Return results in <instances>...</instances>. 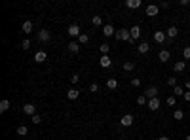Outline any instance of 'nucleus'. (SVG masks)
I'll return each mask as SVG.
<instances>
[{
	"mask_svg": "<svg viewBox=\"0 0 190 140\" xmlns=\"http://www.w3.org/2000/svg\"><path fill=\"white\" fill-rule=\"evenodd\" d=\"M116 40H122V42H131V32L127 30V28H120V30H116Z\"/></svg>",
	"mask_w": 190,
	"mask_h": 140,
	"instance_id": "obj_1",
	"label": "nucleus"
},
{
	"mask_svg": "<svg viewBox=\"0 0 190 140\" xmlns=\"http://www.w3.org/2000/svg\"><path fill=\"white\" fill-rule=\"evenodd\" d=\"M133 121H135V119H133V115H131V114H126V115H122L120 125H122V127H131Z\"/></svg>",
	"mask_w": 190,
	"mask_h": 140,
	"instance_id": "obj_2",
	"label": "nucleus"
},
{
	"mask_svg": "<svg viewBox=\"0 0 190 140\" xmlns=\"http://www.w3.org/2000/svg\"><path fill=\"white\" fill-rule=\"evenodd\" d=\"M165 40H167V34L164 30H156L154 32V42H156V44H164Z\"/></svg>",
	"mask_w": 190,
	"mask_h": 140,
	"instance_id": "obj_3",
	"label": "nucleus"
},
{
	"mask_svg": "<svg viewBox=\"0 0 190 140\" xmlns=\"http://www.w3.org/2000/svg\"><path fill=\"white\" fill-rule=\"evenodd\" d=\"M144 96H147L148 100H150V99H156V96H158V87H156V85H150V87L144 91Z\"/></svg>",
	"mask_w": 190,
	"mask_h": 140,
	"instance_id": "obj_4",
	"label": "nucleus"
},
{
	"mask_svg": "<svg viewBox=\"0 0 190 140\" xmlns=\"http://www.w3.org/2000/svg\"><path fill=\"white\" fill-rule=\"evenodd\" d=\"M160 106H162V102H160L158 96H156V99H150V100H148V110H152V112H156V110L160 108Z\"/></svg>",
	"mask_w": 190,
	"mask_h": 140,
	"instance_id": "obj_5",
	"label": "nucleus"
},
{
	"mask_svg": "<svg viewBox=\"0 0 190 140\" xmlns=\"http://www.w3.org/2000/svg\"><path fill=\"white\" fill-rule=\"evenodd\" d=\"M129 32H131V44H133V42L139 40V36H141V27H139V25H135L133 28H129Z\"/></svg>",
	"mask_w": 190,
	"mask_h": 140,
	"instance_id": "obj_6",
	"label": "nucleus"
},
{
	"mask_svg": "<svg viewBox=\"0 0 190 140\" xmlns=\"http://www.w3.org/2000/svg\"><path fill=\"white\" fill-rule=\"evenodd\" d=\"M67 32H69V36H72V38H78V36L82 34V32H80V27H78V25H71Z\"/></svg>",
	"mask_w": 190,
	"mask_h": 140,
	"instance_id": "obj_7",
	"label": "nucleus"
},
{
	"mask_svg": "<svg viewBox=\"0 0 190 140\" xmlns=\"http://www.w3.org/2000/svg\"><path fill=\"white\" fill-rule=\"evenodd\" d=\"M158 12H160V6H154V4H148V6H147V15H148V17L158 15Z\"/></svg>",
	"mask_w": 190,
	"mask_h": 140,
	"instance_id": "obj_8",
	"label": "nucleus"
},
{
	"mask_svg": "<svg viewBox=\"0 0 190 140\" xmlns=\"http://www.w3.org/2000/svg\"><path fill=\"white\" fill-rule=\"evenodd\" d=\"M50 38H51V34H50V30H46V28H42V30L38 32V40H40V42H50Z\"/></svg>",
	"mask_w": 190,
	"mask_h": 140,
	"instance_id": "obj_9",
	"label": "nucleus"
},
{
	"mask_svg": "<svg viewBox=\"0 0 190 140\" xmlns=\"http://www.w3.org/2000/svg\"><path fill=\"white\" fill-rule=\"evenodd\" d=\"M67 96H69V100H76L78 96H80V91H78L76 87H71L69 91H67Z\"/></svg>",
	"mask_w": 190,
	"mask_h": 140,
	"instance_id": "obj_10",
	"label": "nucleus"
},
{
	"mask_svg": "<svg viewBox=\"0 0 190 140\" xmlns=\"http://www.w3.org/2000/svg\"><path fill=\"white\" fill-rule=\"evenodd\" d=\"M23 112H25L27 115H36V106H34V104H25V106H23Z\"/></svg>",
	"mask_w": 190,
	"mask_h": 140,
	"instance_id": "obj_11",
	"label": "nucleus"
},
{
	"mask_svg": "<svg viewBox=\"0 0 190 140\" xmlns=\"http://www.w3.org/2000/svg\"><path fill=\"white\" fill-rule=\"evenodd\" d=\"M137 51L141 53V55H144V53H148V51H150V46H148V42H141V44L137 46Z\"/></svg>",
	"mask_w": 190,
	"mask_h": 140,
	"instance_id": "obj_12",
	"label": "nucleus"
},
{
	"mask_svg": "<svg viewBox=\"0 0 190 140\" xmlns=\"http://www.w3.org/2000/svg\"><path fill=\"white\" fill-rule=\"evenodd\" d=\"M99 64H101L103 68H108L110 64H112V59H110L108 55H101V61H99Z\"/></svg>",
	"mask_w": 190,
	"mask_h": 140,
	"instance_id": "obj_13",
	"label": "nucleus"
},
{
	"mask_svg": "<svg viewBox=\"0 0 190 140\" xmlns=\"http://www.w3.org/2000/svg\"><path fill=\"white\" fill-rule=\"evenodd\" d=\"M103 34H105V36H114L116 30H114L112 25H105V27H103Z\"/></svg>",
	"mask_w": 190,
	"mask_h": 140,
	"instance_id": "obj_14",
	"label": "nucleus"
},
{
	"mask_svg": "<svg viewBox=\"0 0 190 140\" xmlns=\"http://www.w3.org/2000/svg\"><path fill=\"white\" fill-rule=\"evenodd\" d=\"M165 34H167V38H177V34H179V28H177L175 25H171L169 28H167V32H165Z\"/></svg>",
	"mask_w": 190,
	"mask_h": 140,
	"instance_id": "obj_15",
	"label": "nucleus"
},
{
	"mask_svg": "<svg viewBox=\"0 0 190 140\" xmlns=\"http://www.w3.org/2000/svg\"><path fill=\"white\" fill-rule=\"evenodd\" d=\"M158 57H160L162 62H167V61H169V57H171V53H169V49H162Z\"/></svg>",
	"mask_w": 190,
	"mask_h": 140,
	"instance_id": "obj_16",
	"label": "nucleus"
},
{
	"mask_svg": "<svg viewBox=\"0 0 190 140\" xmlns=\"http://www.w3.org/2000/svg\"><path fill=\"white\" fill-rule=\"evenodd\" d=\"M184 68H186V62L184 61H177L175 62V66H173V70L179 74V72H184Z\"/></svg>",
	"mask_w": 190,
	"mask_h": 140,
	"instance_id": "obj_17",
	"label": "nucleus"
},
{
	"mask_svg": "<svg viewBox=\"0 0 190 140\" xmlns=\"http://www.w3.org/2000/svg\"><path fill=\"white\" fill-rule=\"evenodd\" d=\"M21 30H23L25 34H30V32H32V21H25L23 27H21Z\"/></svg>",
	"mask_w": 190,
	"mask_h": 140,
	"instance_id": "obj_18",
	"label": "nucleus"
},
{
	"mask_svg": "<svg viewBox=\"0 0 190 140\" xmlns=\"http://www.w3.org/2000/svg\"><path fill=\"white\" fill-rule=\"evenodd\" d=\"M126 6H127L129 9H137V8L141 6V0H127V2H126Z\"/></svg>",
	"mask_w": 190,
	"mask_h": 140,
	"instance_id": "obj_19",
	"label": "nucleus"
},
{
	"mask_svg": "<svg viewBox=\"0 0 190 140\" xmlns=\"http://www.w3.org/2000/svg\"><path fill=\"white\" fill-rule=\"evenodd\" d=\"M69 51H71V53H78V51H80V44L72 40L71 44H69Z\"/></svg>",
	"mask_w": 190,
	"mask_h": 140,
	"instance_id": "obj_20",
	"label": "nucleus"
},
{
	"mask_svg": "<svg viewBox=\"0 0 190 140\" xmlns=\"http://www.w3.org/2000/svg\"><path fill=\"white\" fill-rule=\"evenodd\" d=\"M46 57H48L46 51H38L36 55H34V61H36V62H44V61H46Z\"/></svg>",
	"mask_w": 190,
	"mask_h": 140,
	"instance_id": "obj_21",
	"label": "nucleus"
},
{
	"mask_svg": "<svg viewBox=\"0 0 190 140\" xmlns=\"http://www.w3.org/2000/svg\"><path fill=\"white\" fill-rule=\"evenodd\" d=\"M173 93H175V96H184V89L181 87V85H175V87H173Z\"/></svg>",
	"mask_w": 190,
	"mask_h": 140,
	"instance_id": "obj_22",
	"label": "nucleus"
},
{
	"mask_svg": "<svg viewBox=\"0 0 190 140\" xmlns=\"http://www.w3.org/2000/svg\"><path fill=\"white\" fill-rule=\"evenodd\" d=\"M107 87H108V89H118V80L110 78V80L107 81Z\"/></svg>",
	"mask_w": 190,
	"mask_h": 140,
	"instance_id": "obj_23",
	"label": "nucleus"
},
{
	"mask_svg": "<svg viewBox=\"0 0 190 140\" xmlns=\"http://www.w3.org/2000/svg\"><path fill=\"white\" fill-rule=\"evenodd\" d=\"M91 23H93L95 27H101V25H103V17H101V15H93Z\"/></svg>",
	"mask_w": 190,
	"mask_h": 140,
	"instance_id": "obj_24",
	"label": "nucleus"
},
{
	"mask_svg": "<svg viewBox=\"0 0 190 140\" xmlns=\"http://www.w3.org/2000/svg\"><path fill=\"white\" fill-rule=\"evenodd\" d=\"M124 70H126V72H131V70H135V62H131V61L124 62Z\"/></svg>",
	"mask_w": 190,
	"mask_h": 140,
	"instance_id": "obj_25",
	"label": "nucleus"
},
{
	"mask_svg": "<svg viewBox=\"0 0 190 140\" xmlns=\"http://www.w3.org/2000/svg\"><path fill=\"white\" fill-rule=\"evenodd\" d=\"M17 134H21V136L29 134V129H27V125H21V127H17Z\"/></svg>",
	"mask_w": 190,
	"mask_h": 140,
	"instance_id": "obj_26",
	"label": "nucleus"
},
{
	"mask_svg": "<svg viewBox=\"0 0 190 140\" xmlns=\"http://www.w3.org/2000/svg\"><path fill=\"white\" fill-rule=\"evenodd\" d=\"M87 40H89V36H87V34H84V32H82V34L78 36V44H80V46H82V44H87Z\"/></svg>",
	"mask_w": 190,
	"mask_h": 140,
	"instance_id": "obj_27",
	"label": "nucleus"
},
{
	"mask_svg": "<svg viewBox=\"0 0 190 140\" xmlns=\"http://www.w3.org/2000/svg\"><path fill=\"white\" fill-rule=\"evenodd\" d=\"M173 117H175L177 121H181L183 117H184V112H183V110H175V112H173Z\"/></svg>",
	"mask_w": 190,
	"mask_h": 140,
	"instance_id": "obj_28",
	"label": "nucleus"
},
{
	"mask_svg": "<svg viewBox=\"0 0 190 140\" xmlns=\"http://www.w3.org/2000/svg\"><path fill=\"white\" fill-rule=\"evenodd\" d=\"M8 108H10V100H6V99H4L2 102H0V112H6Z\"/></svg>",
	"mask_w": 190,
	"mask_h": 140,
	"instance_id": "obj_29",
	"label": "nucleus"
},
{
	"mask_svg": "<svg viewBox=\"0 0 190 140\" xmlns=\"http://www.w3.org/2000/svg\"><path fill=\"white\" fill-rule=\"evenodd\" d=\"M137 104H139V106H144V104H147V96H144V95L137 96Z\"/></svg>",
	"mask_w": 190,
	"mask_h": 140,
	"instance_id": "obj_30",
	"label": "nucleus"
},
{
	"mask_svg": "<svg viewBox=\"0 0 190 140\" xmlns=\"http://www.w3.org/2000/svg\"><path fill=\"white\" fill-rule=\"evenodd\" d=\"M21 47H23V49H25V51H27V49H29V47H30V40H29V38H25V40H23V42H21Z\"/></svg>",
	"mask_w": 190,
	"mask_h": 140,
	"instance_id": "obj_31",
	"label": "nucleus"
},
{
	"mask_svg": "<svg viewBox=\"0 0 190 140\" xmlns=\"http://www.w3.org/2000/svg\"><path fill=\"white\" fill-rule=\"evenodd\" d=\"M78 81H80V76H78V74H72V76H71V83H72V85H76Z\"/></svg>",
	"mask_w": 190,
	"mask_h": 140,
	"instance_id": "obj_32",
	"label": "nucleus"
},
{
	"mask_svg": "<svg viewBox=\"0 0 190 140\" xmlns=\"http://www.w3.org/2000/svg\"><path fill=\"white\" fill-rule=\"evenodd\" d=\"M99 49H101V53H103V55H108V44L99 46Z\"/></svg>",
	"mask_w": 190,
	"mask_h": 140,
	"instance_id": "obj_33",
	"label": "nucleus"
},
{
	"mask_svg": "<svg viewBox=\"0 0 190 140\" xmlns=\"http://www.w3.org/2000/svg\"><path fill=\"white\" fill-rule=\"evenodd\" d=\"M165 102H167V106H175V104H177L175 96H167V100H165Z\"/></svg>",
	"mask_w": 190,
	"mask_h": 140,
	"instance_id": "obj_34",
	"label": "nucleus"
},
{
	"mask_svg": "<svg viewBox=\"0 0 190 140\" xmlns=\"http://www.w3.org/2000/svg\"><path fill=\"white\" fill-rule=\"evenodd\" d=\"M32 123H34V125H38V123H42V117L36 114V115H32Z\"/></svg>",
	"mask_w": 190,
	"mask_h": 140,
	"instance_id": "obj_35",
	"label": "nucleus"
},
{
	"mask_svg": "<svg viewBox=\"0 0 190 140\" xmlns=\"http://www.w3.org/2000/svg\"><path fill=\"white\" fill-rule=\"evenodd\" d=\"M167 83H169L171 87H175V85H177V78H175V76H171L169 80H167Z\"/></svg>",
	"mask_w": 190,
	"mask_h": 140,
	"instance_id": "obj_36",
	"label": "nucleus"
},
{
	"mask_svg": "<svg viewBox=\"0 0 190 140\" xmlns=\"http://www.w3.org/2000/svg\"><path fill=\"white\" fill-rule=\"evenodd\" d=\"M183 57H184V59H190V47H184V49H183Z\"/></svg>",
	"mask_w": 190,
	"mask_h": 140,
	"instance_id": "obj_37",
	"label": "nucleus"
},
{
	"mask_svg": "<svg viewBox=\"0 0 190 140\" xmlns=\"http://www.w3.org/2000/svg\"><path fill=\"white\" fill-rule=\"evenodd\" d=\"M131 85H133V87H139V85H141V80H139V78H133V80H131Z\"/></svg>",
	"mask_w": 190,
	"mask_h": 140,
	"instance_id": "obj_38",
	"label": "nucleus"
},
{
	"mask_svg": "<svg viewBox=\"0 0 190 140\" xmlns=\"http://www.w3.org/2000/svg\"><path fill=\"white\" fill-rule=\"evenodd\" d=\"M89 91H91V93H97V91H99V85H97V83H91V85H89Z\"/></svg>",
	"mask_w": 190,
	"mask_h": 140,
	"instance_id": "obj_39",
	"label": "nucleus"
},
{
	"mask_svg": "<svg viewBox=\"0 0 190 140\" xmlns=\"http://www.w3.org/2000/svg\"><path fill=\"white\" fill-rule=\"evenodd\" d=\"M184 100H186V102H190V91H186V93H184Z\"/></svg>",
	"mask_w": 190,
	"mask_h": 140,
	"instance_id": "obj_40",
	"label": "nucleus"
},
{
	"mask_svg": "<svg viewBox=\"0 0 190 140\" xmlns=\"http://www.w3.org/2000/svg\"><path fill=\"white\" fill-rule=\"evenodd\" d=\"M184 87H186V89H188V91H190V78H188V80H186V83H184Z\"/></svg>",
	"mask_w": 190,
	"mask_h": 140,
	"instance_id": "obj_41",
	"label": "nucleus"
},
{
	"mask_svg": "<svg viewBox=\"0 0 190 140\" xmlns=\"http://www.w3.org/2000/svg\"><path fill=\"white\" fill-rule=\"evenodd\" d=\"M158 140H171V138H169V136H160Z\"/></svg>",
	"mask_w": 190,
	"mask_h": 140,
	"instance_id": "obj_42",
	"label": "nucleus"
},
{
	"mask_svg": "<svg viewBox=\"0 0 190 140\" xmlns=\"http://www.w3.org/2000/svg\"><path fill=\"white\" fill-rule=\"evenodd\" d=\"M184 140H190V134H188V136H186V138H184Z\"/></svg>",
	"mask_w": 190,
	"mask_h": 140,
	"instance_id": "obj_43",
	"label": "nucleus"
},
{
	"mask_svg": "<svg viewBox=\"0 0 190 140\" xmlns=\"http://www.w3.org/2000/svg\"><path fill=\"white\" fill-rule=\"evenodd\" d=\"M188 19H190V13H188Z\"/></svg>",
	"mask_w": 190,
	"mask_h": 140,
	"instance_id": "obj_44",
	"label": "nucleus"
}]
</instances>
